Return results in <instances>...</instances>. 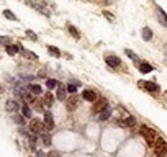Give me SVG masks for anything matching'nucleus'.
<instances>
[{
  "label": "nucleus",
  "instance_id": "nucleus-9",
  "mask_svg": "<svg viewBox=\"0 0 167 157\" xmlns=\"http://www.w3.org/2000/svg\"><path fill=\"white\" fill-rule=\"evenodd\" d=\"M82 98L87 100V102H95V100H97V92H93V90H84L82 92Z\"/></svg>",
  "mask_w": 167,
  "mask_h": 157
},
{
  "label": "nucleus",
  "instance_id": "nucleus-17",
  "mask_svg": "<svg viewBox=\"0 0 167 157\" xmlns=\"http://www.w3.org/2000/svg\"><path fill=\"white\" fill-rule=\"evenodd\" d=\"M151 70H152L151 64H148V62H141L139 64V72L141 74H148V72H151Z\"/></svg>",
  "mask_w": 167,
  "mask_h": 157
},
{
  "label": "nucleus",
  "instance_id": "nucleus-10",
  "mask_svg": "<svg viewBox=\"0 0 167 157\" xmlns=\"http://www.w3.org/2000/svg\"><path fill=\"white\" fill-rule=\"evenodd\" d=\"M44 124H46L48 129H53L54 128V119H53V115H51L49 111L44 113Z\"/></svg>",
  "mask_w": 167,
  "mask_h": 157
},
{
  "label": "nucleus",
  "instance_id": "nucleus-37",
  "mask_svg": "<svg viewBox=\"0 0 167 157\" xmlns=\"http://www.w3.org/2000/svg\"><path fill=\"white\" fill-rule=\"evenodd\" d=\"M36 157H48L44 152H41V151H38V152H36Z\"/></svg>",
  "mask_w": 167,
  "mask_h": 157
},
{
  "label": "nucleus",
  "instance_id": "nucleus-36",
  "mask_svg": "<svg viewBox=\"0 0 167 157\" xmlns=\"http://www.w3.org/2000/svg\"><path fill=\"white\" fill-rule=\"evenodd\" d=\"M103 15H105V18H107V20L113 21V17H112V15H110V13H108V12H103Z\"/></svg>",
  "mask_w": 167,
  "mask_h": 157
},
{
  "label": "nucleus",
  "instance_id": "nucleus-15",
  "mask_svg": "<svg viewBox=\"0 0 167 157\" xmlns=\"http://www.w3.org/2000/svg\"><path fill=\"white\" fill-rule=\"evenodd\" d=\"M21 100H23V102H25V103H28V105H30V103H33V102H34V98H33V94H31V92H30V90H26V92H25V94H23V95H21Z\"/></svg>",
  "mask_w": 167,
  "mask_h": 157
},
{
  "label": "nucleus",
  "instance_id": "nucleus-1",
  "mask_svg": "<svg viewBox=\"0 0 167 157\" xmlns=\"http://www.w3.org/2000/svg\"><path fill=\"white\" fill-rule=\"evenodd\" d=\"M30 131H31V134H43V133H46V124H44V121H41L39 118H31V121H30Z\"/></svg>",
  "mask_w": 167,
  "mask_h": 157
},
{
  "label": "nucleus",
  "instance_id": "nucleus-4",
  "mask_svg": "<svg viewBox=\"0 0 167 157\" xmlns=\"http://www.w3.org/2000/svg\"><path fill=\"white\" fill-rule=\"evenodd\" d=\"M139 87H144L148 92H151V94H159V92H161L159 85L154 82H139Z\"/></svg>",
  "mask_w": 167,
  "mask_h": 157
},
{
  "label": "nucleus",
  "instance_id": "nucleus-28",
  "mask_svg": "<svg viewBox=\"0 0 167 157\" xmlns=\"http://www.w3.org/2000/svg\"><path fill=\"white\" fill-rule=\"evenodd\" d=\"M13 121H15V123H18V124L21 126V124L25 123V116H23V115H15V116H13Z\"/></svg>",
  "mask_w": 167,
  "mask_h": 157
},
{
  "label": "nucleus",
  "instance_id": "nucleus-21",
  "mask_svg": "<svg viewBox=\"0 0 167 157\" xmlns=\"http://www.w3.org/2000/svg\"><path fill=\"white\" fill-rule=\"evenodd\" d=\"M28 90H30L33 95H39V94H43V89L39 87V85H36V84L30 85V87H28Z\"/></svg>",
  "mask_w": 167,
  "mask_h": 157
},
{
  "label": "nucleus",
  "instance_id": "nucleus-13",
  "mask_svg": "<svg viewBox=\"0 0 167 157\" xmlns=\"http://www.w3.org/2000/svg\"><path fill=\"white\" fill-rule=\"evenodd\" d=\"M66 92H67V89L64 85L57 84V100H66Z\"/></svg>",
  "mask_w": 167,
  "mask_h": 157
},
{
  "label": "nucleus",
  "instance_id": "nucleus-16",
  "mask_svg": "<svg viewBox=\"0 0 167 157\" xmlns=\"http://www.w3.org/2000/svg\"><path fill=\"white\" fill-rule=\"evenodd\" d=\"M41 142H43V146L49 147L51 144H53V139H51V136H49L48 133H43V134H41Z\"/></svg>",
  "mask_w": 167,
  "mask_h": 157
},
{
  "label": "nucleus",
  "instance_id": "nucleus-7",
  "mask_svg": "<svg viewBox=\"0 0 167 157\" xmlns=\"http://www.w3.org/2000/svg\"><path fill=\"white\" fill-rule=\"evenodd\" d=\"M105 62H107L110 67H120V66H121L120 58H117V56H110V54L105 56Z\"/></svg>",
  "mask_w": 167,
  "mask_h": 157
},
{
  "label": "nucleus",
  "instance_id": "nucleus-29",
  "mask_svg": "<svg viewBox=\"0 0 167 157\" xmlns=\"http://www.w3.org/2000/svg\"><path fill=\"white\" fill-rule=\"evenodd\" d=\"M125 53H126V56H128V58H129V59H133L134 62L138 61V56H136V54H134V53L131 51V49H125Z\"/></svg>",
  "mask_w": 167,
  "mask_h": 157
},
{
  "label": "nucleus",
  "instance_id": "nucleus-23",
  "mask_svg": "<svg viewBox=\"0 0 167 157\" xmlns=\"http://www.w3.org/2000/svg\"><path fill=\"white\" fill-rule=\"evenodd\" d=\"M67 31L74 36L76 39H81V33H79L77 30H76V26H72V25H67Z\"/></svg>",
  "mask_w": 167,
  "mask_h": 157
},
{
  "label": "nucleus",
  "instance_id": "nucleus-30",
  "mask_svg": "<svg viewBox=\"0 0 167 157\" xmlns=\"http://www.w3.org/2000/svg\"><path fill=\"white\" fill-rule=\"evenodd\" d=\"M66 89H67V92H69V94L72 95V94H76V90H77V85H76V84H69Z\"/></svg>",
  "mask_w": 167,
  "mask_h": 157
},
{
  "label": "nucleus",
  "instance_id": "nucleus-20",
  "mask_svg": "<svg viewBox=\"0 0 167 157\" xmlns=\"http://www.w3.org/2000/svg\"><path fill=\"white\" fill-rule=\"evenodd\" d=\"M157 17H159V20H161L162 23L167 26V15H165V12L161 8V7H157Z\"/></svg>",
  "mask_w": 167,
  "mask_h": 157
},
{
  "label": "nucleus",
  "instance_id": "nucleus-5",
  "mask_svg": "<svg viewBox=\"0 0 167 157\" xmlns=\"http://www.w3.org/2000/svg\"><path fill=\"white\" fill-rule=\"evenodd\" d=\"M77 106H79V97H77L76 94H72L70 98L66 102V108H67L69 111H74V110H77Z\"/></svg>",
  "mask_w": 167,
  "mask_h": 157
},
{
  "label": "nucleus",
  "instance_id": "nucleus-6",
  "mask_svg": "<svg viewBox=\"0 0 167 157\" xmlns=\"http://www.w3.org/2000/svg\"><path fill=\"white\" fill-rule=\"evenodd\" d=\"M107 106H108V102H107V98H100L98 102L95 100V105H93L92 111H93V113H100L102 110H105Z\"/></svg>",
  "mask_w": 167,
  "mask_h": 157
},
{
  "label": "nucleus",
  "instance_id": "nucleus-8",
  "mask_svg": "<svg viewBox=\"0 0 167 157\" xmlns=\"http://www.w3.org/2000/svg\"><path fill=\"white\" fill-rule=\"evenodd\" d=\"M118 124L123 126V128H133V126L136 124V118H134V116H128L126 119H120Z\"/></svg>",
  "mask_w": 167,
  "mask_h": 157
},
{
  "label": "nucleus",
  "instance_id": "nucleus-39",
  "mask_svg": "<svg viewBox=\"0 0 167 157\" xmlns=\"http://www.w3.org/2000/svg\"><path fill=\"white\" fill-rule=\"evenodd\" d=\"M2 92H3V87H2V85H0V94H2Z\"/></svg>",
  "mask_w": 167,
  "mask_h": 157
},
{
  "label": "nucleus",
  "instance_id": "nucleus-35",
  "mask_svg": "<svg viewBox=\"0 0 167 157\" xmlns=\"http://www.w3.org/2000/svg\"><path fill=\"white\" fill-rule=\"evenodd\" d=\"M59 155H61V154H59V152H56V151H53V152H49V154H48V157H59Z\"/></svg>",
  "mask_w": 167,
  "mask_h": 157
},
{
  "label": "nucleus",
  "instance_id": "nucleus-38",
  "mask_svg": "<svg viewBox=\"0 0 167 157\" xmlns=\"http://www.w3.org/2000/svg\"><path fill=\"white\" fill-rule=\"evenodd\" d=\"M164 51H165V56H167V44L164 46Z\"/></svg>",
  "mask_w": 167,
  "mask_h": 157
},
{
  "label": "nucleus",
  "instance_id": "nucleus-26",
  "mask_svg": "<svg viewBox=\"0 0 167 157\" xmlns=\"http://www.w3.org/2000/svg\"><path fill=\"white\" fill-rule=\"evenodd\" d=\"M3 15L8 18V20H12V21H17V20H18L17 15H13V12H12V10H3Z\"/></svg>",
  "mask_w": 167,
  "mask_h": 157
},
{
  "label": "nucleus",
  "instance_id": "nucleus-3",
  "mask_svg": "<svg viewBox=\"0 0 167 157\" xmlns=\"http://www.w3.org/2000/svg\"><path fill=\"white\" fill-rule=\"evenodd\" d=\"M143 136H144V139H146V142L148 144H154V141L157 139V134H156V131L154 129H151V128H148V126H141V131H139Z\"/></svg>",
  "mask_w": 167,
  "mask_h": 157
},
{
  "label": "nucleus",
  "instance_id": "nucleus-12",
  "mask_svg": "<svg viewBox=\"0 0 167 157\" xmlns=\"http://www.w3.org/2000/svg\"><path fill=\"white\" fill-rule=\"evenodd\" d=\"M28 5H30V7H33V8H36V10H38V12H41L43 13V15H46V17H49V12L44 8V7H41V5H38V3H34L33 2V0H28Z\"/></svg>",
  "mask_w": 167,
  "mask_h": 157
},
{
  "label": "nucleus",
  "instance_id": "nucleus-19",
  "mask_svg": "<svg viewBox=\"0 0 167 157\" xmlns=\"http://www.w3.org/2000/svg\"><path fill=\"white\" fill-rule=\"evenodd\" d=\"M21 115H23L25 118H31V108L28 106V103L21 105Z\"/></svg>",
  "mask_w": 167,
  "mask_h": 157
},
{
  "label": "nucleus",
  "instance_id": "nucleus-25",
  "mask_svg": "<svg viewBox=\"0 0 167 157\" xmlns=\"http://www.w3.org/2000/svg\"><path fill=\"white\" fill-rule=\"evenodd\" d=\"M48 51H49L51 56H54V58H59L61 56V51L57 48H54V46H48Z\"/></svg>",
  "mask_w": 167,
  "mask_h": 157
},
{
  "label": "nucleus",
  "instance_id": "nucleus-33",
  "mask_svg": "<svg viewBox=\"0 0 167 157\" xmlns=\"http://www.w3.org/2000/svg\"><path fill=\"white\" fill-rule=\"evenodd\" d=\"M36 105V110L38 111H44V108H43V105H44V102H41V100H38V102H34Z\"/></svg>",
  "mask_w": 167,
  "mask_h": 157
},
{
  "label": "nucleus",
  "instance_id": "nucleus-24",
  "mask_svg": "<svg viewBox=\"0 0 167 157\" xmlns=\"http://www.w3.org/2000/svg\"><path fill=\"white\" fill-rule=\"evenodd\" d=\"M141 34H143V39H144V41H149V39L152 38V31L149 30V28H143Z\"/></svg>",
  "mask_w": 167,
  "mask_h": 157
},
{
  "label": "nucleus",
  "instance_id": "nucleus-40",
  "mask_svg": "<svg viewBox=\"0 0 167 157\" xmlns=\"http://www.w3.org/2000/svg\"><path fill=\"white\" fill-rule=\"evenodd\" d=\"M107 2H108V3H112V2H115V0H107Z\"/></svg>",
  "mask_w": 167,
  "mask_h": 157
},
{
  "label": "nucleus",
  "instance_id": "nucleus-11",
  "mask_svg": "<svg viewBox=\"0 0 167 157\" xmlns=\"http://www.w3.org/2000/svg\"><path fill=\"white\" fill-rule=\"evenodd\" d=\"M110 116H112V106L108 105L105 110H102V111H100V118H98V119H100V121H107Z\"/></svg>",
  "mask_w": 167,
  "mask_h": 157
},
{
  "label": "nucleus",
  "instance_id": "nucleus-34",
  "mask_svg": "<svg viewBox=\"0 0 167 157\" xmlns=\"http://www.w3.org/2000/svg\"><path fill=\"white\" fill-rule=\"evenodd\" d=\"M23 56H25V58H28V59H36V54H33L30 51H23Z\"/></svg>",
  "mask_w": 167,
  "mask_h": 157
},
{
  "label": "nucleus",
  "instance_id": "nucleus-27",
  "mask_svg": "<svg viewBox=\"0 0 167 157\" xmlns=\"http://www.w3.org/2000/svg\"><path fill=\"white\" fill-rule=\"evenodd\" d=\"M46 87H48V89H56V87H57V80H54V78H49V80H46Z\"/></svg>",
  "mask_w": 167,
  "mask_h": 157
},
{
  "label": "nucleus",
  "instance_id": "nucleus-31",
  "mask_svg": "<svg viewBox=\"0 0 167 157\" xmlns=\"http://www.w3.org/2000/svg\"><path fill=\"white\" fill-rule=\"evenodd\" d=\"M26 36L30 38L31 41H38V36H36V34H34V33H33L31 30H26Z\"/></svg>",
  "mask_w": 167,
  "mask_h": 157
},
{
  "label": "nucleus",
  "instance_id": "nucleus-22",
  "mask_svg": "<svg viewBox=\"0 0 167 157\" xmlns=\"http://www.w3.org/2000/svg\"><path fill=\"white\" fill-rule=\"evenodd\" d=\"M43 102H44V105L46 106H53V102H54V97H53V94H44V100H43Z\"/></svg>",
  "mask_w": 167,
  "mask_h": 157
},
{
  "label": "nucleus",
  "instance_id": "nucleus-2",
  "mask_svg": "<svg viewBox=\"0 0 167 157\" xmlns=\"http://www.w3.org/2000/svg\"><path fill=\"white\" fill-rule=\"evenodd\" d=\"M152 147H154V154L157 157H165V154H167V142L164 139L157 138L154 141V144H152Z\"/></svg>",
  "mask_w": 167,
  "mask_h": 157
},
{
  "label": "nucleus",
  "instance_id": "nucleus-14",
  "mask_svg": "<svg viewBox=\"0 0 167 157\" xmlns=\"http://www.w3.org/2000/svg\"><path fill=\"white\" fill-rule=\"evenodd\" d=\"M5 51L8 53L10 56H15V54L20 53V46H17V44H8V46H5Z\"/></svg>",
  "mask_w": 167,
  "mask_h": 157
},
{
  "label": "nucleus",
  "instance_id": "nucleus-18",
  "mask_svg": "<svg viewBox=\"0 0 167 157\" xmlns=\"http://www.w3.org/2000/svg\"><path fill=\"white\" fill-rule=\"evenodd\" d=\"M5 108L8 110V111H17L18 110V103L15 102V100H8L7 105H5Z\"/></svg>",
  "mask_w": 167,
  "mask_h": 157
},
{
  "label": "nucleus",
  "instance_id": "nucleus-32",
  "mask_svg": "<svg viewBox=\"0 0 167 157\" xmlns=\"http://www.w3.org/2000/svg\"><path fill=\"white\" fill-rule=\"evenodd\" d=\"M0 44L8 46V44H10V38H8V36H0Z\"/></svg>",
  "mask_w": 167,
  "mask_h": 157
}]
</instances>
